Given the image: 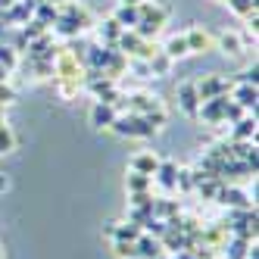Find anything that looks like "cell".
Masks as SVG:
<instances>
[{
  "mask_svg": "<svg viewBox=\"0 0 259 259\" xmlns=\"http://www.w3.org/2000/svg\"><path fill=\"white\" fill-rule=\"evenodd\" d=\"M138 25H135V31L141 34L144 41H150V38H156V34L162 31V25L169 22V7H162L159 0H144V4H138Z\"/></svg>",
  "mask_w": 259,
  "mask_h": 259,
  "instance_id": "cell-1",
  "label": "cell"
},
{
  "mask_svg": "<svg viewBox=\"0 0 259 259\" xmlns=\"http://www.w3.org/2000/svg\"><path fill=\"white\" fill-rule=\"evenodd\" d=\"M53 69H57V75H60V91L66 97H72L78 91L81 84V69H78V60L72 57V53H60L57 63H53Z\"/></svg>",
  "mask_w": 259,
  "mask_h": 259,
  "instance_id": "cell-2",
  "label": "cell"
},
{
  "mask_svg": "<svg viewBox=\"0 0 259 259\" xmlns=\"http://www.w3.org/2000/svg\"><path fill=\"white\" fill-rule=\"evenodd\" d=\"M109 128H116V135H128V138H147V135H153V125L147 122L144 116H138V113L116 116V122L109 125Z\"/></svg>",
  "mask_w": 259,
  "mask_h": 259,
  "instance_id": "cell-3",
  "label": "cell"
},
{
  "mask_svg": "<svg viewBox=\"0 0 259 259\" xmlns=\"http://www.w3.org/2000/svg\"><path fill=\"white\" fill-rule=\"evenodd\" d=\"M228 91V81L219 78V75H206L203 81H197V94H200V103L203 100H212V97H222Z\"/></svg>",
  "mask_w": 259,
  "mask_h": 259,
  "instance_id": "cell-4",
  "label": "cell"
},
{
  "mask_svg": "<svg viewBox=\"0 0 259 259\" xmlns=\"http://www.w3.org/2000/svg\"><path fill=\"white\" fill-rule=\"evenodd\" d=\"M178 106H181L188 116H197V113H200V94H197V84H194V81H184V84L178 88Z\"/></svg>",
  "mask_w": 259,
  "mask_h": 259,
  "instance_id": "cell-5",
  "label": "cell"
},
{
  "mask_svg": "<svg viewBox=\"0 0 259 259\" xmlns=\"http://www.w3.org/2000/svg\"><path fill=\"white\" fill-rule=\"evenodd\" d=\"M184 41H188L191 53H203V50H212V34L206 28H191L184 31Z\"/></svg>",
  "mask_w": 259,
  "mask_h": 259,
  "instance_id": "cell-6",
  "label": "cell"
},
{
  "mask_svg": "<svg viewBox=\"0 0 259 259\" xmlns=\"http://www.w3.org/2000/svg\"><path fill=\"white\" fill-rule=\"evenodd\" d=\"M116 106L113 103H103V100H97V106L94 109H91V122H94L97 128H109V125H113L116 122Z\"/></svg>",
  "mask_w": 259,
  "mask_h": 259,
  "instance_id": "cell-7",
  "label": "cell"
},
{
  "mask_svg": "<svg viewBox=\"0 0 259 259\" xmlns=\"http://www.w3.org/2000/svg\"><path fill=\"white\" fill-rule=\"evenodd\" d=\"M132 169L141 172V175H156V169H159V156H153V153H138V156L132 159Z\"/></svg>",
  "mask_w": 259,
  "mask_h": 259,
  "instance_id": "cell-8",
  "label": "cell"
},
{
  "mask_svg": "<svg viewBox=\"0 0 259 259\" xmlns=\"http://www.w3.org/2000/svg\"><path fill=\"white\" fill-rule=\"evenodd\" d=\"M219 47H222V53H231V57L244 53V41H240L237 31H222L219 34Z\"/></svg>",
  "mask_w": 259,
  "mask_h": 259,
  "instance_id": "cell-9",
  "label": "cell"
},
{
  "mask_svg": "<svg viewBox=\"0 0 259 259\" xmlns=\"http://www.w3.org/2000/svg\"><path fill=\"white\" fill-rule=\"evenodd\" d=\"M147 66H150L153 75H169V69H172V57L165 50H153V57L147 60Z\"/></svg>",
  "mask_w": 259,
  "mask_h": 259,
  "instance_id": "cell-10",
  "label": "cell"
},
{
  "mask_svg": "<svg viewBox=\"0 0 259 259\" xmlns=\"http://www.w3.org/2000/svg\"><path fill=\"white\" fill-rule=\"evenodd\" d=\"M113 19L122 25V28H135L138 25V19H141V16H138V7H128V4H119V10L113 13Z\"/></svg>",
  "mask_w": 259,
  "mask_h": 259,
  "instance_id": "cell-11",
  "label": "cell"
},
{
  "mask_svg": "<svg viewBox=\"0 0 259 259\" xmlns=\"http://www.w3.org/2000/svg\"><path fill=\"white\" fill-rule=\"evenodd\" d=\"M234 103L240 109H256V84H240L234 94Z\"/></svg>",
  "mask_w": 259,
  "mask_h": 259,
  "instance_id": "cell-12",
  "label": "cell"
},
{
  "mask_svg": "<svg viewBox=\"0 0 259 259\" xmlns=\"http://www.w3.org/2000/svg\"><path fill=\"white\" fill-rule=\"evenodd\" d=\"M156 175H159V184L165 191H172L175 184H178V169L172 162H159V169H156Z\"/></svg>",
  "mask_w": 259,
  "mask_h": 259,
  "instance_id": "cell-13",
  "label": "cell"
},
{
  "mask_svg": "<svg viewBox=\"0 0 259 259\" xmlns=\"http://www.w3.org/2000/svg\"><path fill=\"white\" fill-rule=\"evenodd\" d=\"M125 28L116 22V19H106L103 25H100V38H103V44H109V47H116V41H119V34H122Z\"/></svg>",
  "mask_w": 259,
  "mask_h": 259,
  "instance_id": "cell-14",
  "label": "cell"
},
{
  "mask_svg": "<svg viewBox=\"0 0 259 259\" xmlns=\"http://www.w3.org/2000/svg\"><path fill=\"white\" fill-rule=\"evenodd\" d=\"M135 253L144 256V259H153V256H159V244H156L153 237H144V234H141V237L135 240Z\"/></svg>",
  "mask_w": 259,
  "mask_h": 259,
  "instance_id": "cell-15",
  "label": "cell"
},
{
  "mask_svg": "<svg viewBox=\"0 0 259 259\" xmlns=\"http://www.w3.org/2000/svg\"><path fill=\"white\" fill-rule=\"evenodd\" d=\"M165 53H169L172 60H178V57H188V41H184V34H172L169 41H165Z\"/></svg>",
  "mask_w": 259,
  "mask_h": 259,
  "instance_id": "cell-16",
  "label": "cell"
},
{
  "mask_svg": "<svg viewBox=\"0 0 259 259\" xmlns=\"http://www.w3.org/2000/svg\"><path fill=\"white\" fill-rule=\"evenodd\" d=\"M219 203H225V206H237V209H247L250 206L247 197L240 194V191H219Z\"/></svg>",
  "mask_w": 259,
  "mask_h": 259,
  "instance_id": "cell-17",
  "label": "cell"
},
{
  "mask_svg": "<svg viewBox=\"0 0 259 259\" xmlns=\"http://www.w3.org/2000/svg\"><path fill=\"white\" fill-rule=\"evenodd\" d=\"M225 4H228L231 13L240 16V19H247L250 13H256V0H225Z\"/></svg>",
  "mask_w": 259,
  "mask_h": 259,
  "instance_id": "cell-18",
  "label": "cell"
},
{
  "mask_svg": "<svg viewBox=\"0 0 259 259\" xmlns=\"http://www.w3.org/2000/svg\"><path fill=\"white\" fill-rule=\"evenodd\" d=\"M147 188H150V175H141V172L128 175V191L132 194H144Z\"/></svg>",
  "mask_w": 259,
  "mask_h": 259,
  "instance_id": "cell-19",
  "label": "cell"
},
{
  "mask_svg": "<svg viewBox=\"0 0 259 259\" xmlns=\"http://www.w3.org/2000/svg\"><path fill=\"white\" fill-rule=\"evenodd\" d=\"M256 132V122L253 119H237V128H234V138H250Z\"/></svg>",
  "mask_w": 259,
  "mask_h": 259,
  "instance_id": "cell-20",
  "label": "cell"
},
{
  "mask_svg": "<svg viewBox=\"0 0 259 259\" xmlns=\"http://www.w3.org/2000/svg\"><path fill=\"white\" fill-rule=\"evenodd\" d=\"M0 66H4L7 72L16 66V50H13V47H4V44H0Z\"/></svg>",
  "mask_w": 259,
  "mask_h": 259,
  "instance_id": "cell-21",
  "label": "cell"
},
{
  "mask_svg": "<svg viewBox=\"0 0 259 259\" xmlns=\"http://www.w3.org/2000/svg\"><path fill=\"white\" fill-rule=\"evenodd\" d=\"M116 256H128V259H135L138 253H135V244H132V240H116Z\"/></svg>",
  "mask_w": 259,
  "mask_h": 259,
  "instance_id": "cell-22",
  "label": "cell"
},
{
  "mask_svg": "<svg viewBox=\"0 0 259 259\" xmlns=\"http://www.w3.org/2000/svg\"><path fill=\"white\" fill-rule=\"evenodd\" d=\"M13 144H16L13 132H10V128H4V125H0V153H7V150H13Z\"/></svg>",
  "mask_w": 259,
  "mask_h": 259,
  "instance_id": "cell-23",
  "label": "cell"
},
{
  "mask_svg": "<svg viewBox=\"0 0 259 259\" xmlns=\"http://www.w3.org/2000/svg\"><path fill=\"white\" fill-rule=\"evenodd\" d=\"M178 181H181V188H184V191H191V188H194V178H191V172H178Z\"/></svg>",
  "mask_w": 259,
  "mask_h": 259,
  "instance_id": "cell-24",
  "label": "cell"
},
{
  "mask_svg": "<svg viewBox=\"0 0 259 259\" xmlns=\"http://www.w3.org/2000/svg\"><path fill=\"white\" fill-rule=\"evenodd\" d=\"M10 100H13V91H10V88H0V106L10 103Z\"/></svg>",
  "mask_w": 259,
  "mask_h": 259,
  "instance_id": "cell-25",
  "label": "cell"
},
{
  "mask_svg": "<svg viewBox=\"0 0 259 259\" xmlns=\"http://www.w3.org/2000/svg\"><path fill=\"white\" fill-rule=\"evenodd\" d=\"M119 4H128V7H138V4H144V0H119Z\"/></svg>",
  "mask_w": 259,
  "mask_h": 259,
  "instance_id": "cell-26",
  "label": "cell"
},
{
  "mask_svg": "<svg viewBox=\"0 0 259 259\" xmlns=\"http://www.w3.org/2000/svg\"><path fill=\"white\" fill-rule=\"evenodd\" d=\"M7 184H10V181H7L4 175H0V191H7Z\"/></svg>",
  "mask_w": 259,
  "mask_h": 259,
  "instance_id": "cell-27",
  "label": "cell"
},
{
  "mask_svg": "<svg viewBox=\"0 0 259 259\" xmlns=\"http://www.w3.org/2000/svg\"><path fill=\"white\" fill-rule=\"evenodd\" d=\"M0 81H7V69L4 66H0Z\"/></svg>",
  "mask_w": 259,
  "mask_h": 259,
  "instance_id": "cell-28",
  "label": "cell"
},
{
  "mask_svg": "<svg viewBox=\"0 0 259 259\" xmlns=\"http://www.w3.org/2000/svg\"><path fill=\"white\" fill-rule=\"evenodd\" d=\"M47 4H69V0H47Z\"/></svg>",
  "mask_w": 259,
  "mask_h": 259,
  "instance_id": "cell-29",
  "label": "cell"
}]
</instances>
